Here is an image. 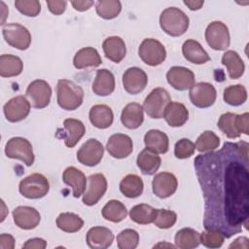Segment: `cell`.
<instances>
[{
  "label": "cell",
  "mask_w": 249,
  "mask_h": 249,
  "mask_svg": "<svg viewBox=\"0 0 249 249\" xmlns=\"http://www.w3.org/2000/svg\"><path fill=\"white\" fill-rule=\"evenodd\" d=\"M195 168L204 197L205 229L230 238L247 229L249 216L248 143L225 142L216 152L198 155Z\"/></svg>",
  "instance_id": "obj_1"
},
{
  "label": "cell",
  "mask_w": 249,
  "mask_h": 249,
  "mask_svg": "<svg viewBox=\"0 0 249 249\" xmlns=\"http://www.w3.org/2000/svg\"><path fill=\"white\" fill-rule=\"evenodd\" d=\"M56 98L60 108L66 111H73L82 105L84 90L74 82L60 79L56 85Z\"/></svg>",
  "instance_id": "obj_2"
},
{
  "label": "cell",
  "mask_w": 249,
  "mask_h": 249,
  "mask_svg": "<svg viewBox=\"0 0 249 249\" xmlns=\"http://www.w3.org/2000/svg\"><path fill=\"white\" fill-rule=\"evenodd\" d=\"M190 19L179 8L168 7L160 16V28L169 36L179 37L189 28Z\"/></svg>",
  "instance_id": "obj_3"
},
{
  "label": "cell",
  "mask_w": 249,
  "mask_h": 249,
  "mask_svg": "<svg viewBox=\"0 0 249 249\" xmlns=\"http://www.w3.org/2000/svg\"><path fill=\"white\" fill-rule=\"evenodd\" d=\"M218 127L224 132L228 138L235 139L240 136L241 133L245 135L249 134V113H243L236 115L234 113H225L220 116Z\"/></svg>",
  "instance_id": "obj_4"
},
{
  "label": "cell",
  "mask_w": 249,
  "mask_h": 249,
  "mask_svg": "<svg viewBox=\"0 0 249 249\" xmlns=\"http://www.w3.org/2000/svg\"><path fill=\"white\" fill-rule=\"evenodd\" d=\"M49 190L50 183L41 173H32L26 176L18 185L19 193L29 199L42 198L49 193Z\"/></svg>",
  "instance_id": "obj_5"
},
{
  "label": "cell",
  "mask_w": 249,
  "mask_h": 249,
  "mask_svg": "<svg viewBox=\"0 0 249 249\" xmlns=\"http://www.w3.org/2000/svg\"><path fill=\"white\" fill-rule=\"evenodd\" d=\"M171 102L169 92L163 88L154 89L145 98L143 109L152 119H161L167 105Z\"/></svg>",
  "instance_id": "obj_6"
},
{
  "label": "cell",
  "mask_w": 249,
  "mask_h": 249,
  "mask_svg": "<svg viewBox=\"0 0 249 249\" xmlns=\"http://www.w3.org/2000/svg\"><path fill=\"white\" fill-rule=\"evenodd\" d=\"M138 55L147 65L157 66L165 60L166 51L160 41L154 38H146L138 48Z\"/></svg>",
  "instance_id": "obj_7"
},
{
  "label": "cell",
  "mask_w": 249,
  "mask_h": 249,
  "mask_svg": "<svg viewBox=\"0 0 249 249\" xmlns=\"http://www.w3.org/2000/svg\"><path fill=\"white\" fill-rule=\"evenodd\" d=\"M5 154L9 159L19 160L27 166H31L34 163L35 157L32 145L23 137L9 139L5 146Z\"/></svg>",
  "instance_id": "obj_8"
},
{
  "label": "cell",
  "mask_w": 249,
  "mask_h": 249,
  "mask_svg": "<svg viewBox=\"0 0 249 249\" xmlns=\"http://www.w3.org/2000/svg\"><path fill=\"white\" fill-rule=\"evenodd\" d=\"M2 34L8 45L18 50H27L31 44V34L29 30L19 23L11 22L4 24Z\"/></svg>",
  "instance_id": "obj_9"
},
{
  "label": "cell",
  "mask_w": 249,
  "mask_h": 249,
  "mask_svg": "<svg viewBox=\"0 0 249 249\" xmlns=\"http://www.w3.org/2000/svg\"><path fill=\"white\" fill-rule=\"evenodd\" d=\"M205 40L215 51H225L230 47L231 37L228 26L219 20L210 22L205 30Z\"/></svg>",
  "instance_id": "obj_10"
},
{
  "label": "cell",
  "mask_w": 249,
  "mask_h": 249,
  "mask_svg": "<svg viewBox=\"0 0 249 249\" xmlns=\"http://www.w3.org/2000/svg\"><path fill=\"white\" fill-rule=\"evenodd\" d=\"M25 94L34 108L43 109L50 104L52 88L45 80H34L28 85Z\"/></svg>",
  "instance_id": "obj_11"
},
{
  "label": "cell",
  "mask_w": 249,
  "mask_h": 249,
  "mask_svg": "<svg viewBox=\"0 0 249 249\" xmlns=\"http://www.w3.org/2000/svg\"><path fill=\"white\" fill-rule=\"evenodd\" d=\"M191 102L198 108H207L212 106L217 97L216 89L210 83L200 82L195 84L189 92Z\"/></svg>",
  "instance_id": "obj_12"
},
{
  "label": "cell",
  "mask_w": 249,
  "mask_h": 249,
  "mask_svg": "<svg viewBox=\"0 0 249 249\" xmlns=\"http://www.w3.org/2000/svg\"><path fill=\"white\" fill-rule=\"evenodd\" d=\"M103 154L104 148L102 144L94 138H89L78 150L77 160L84 165L95 166L101 161Z\"/></svg>",
  "instance_id": "obj_13"
},
{
  "label": "cell",
  "mask_w": 249,
  "mask_h": 249,
  "mask_svg": "<svg viewBox=\"0 0 249 249\" xmlns=\"http://www.w3.org/2000/svg\"><path fill=\"white\" fill-rule=\"evenodd\" d=\"M107 191V180L101 173L91 174L88 178V187L83 196V202L88 206L96 204Z\"/></svg>",
  "instance_id": "obj_14"
},
{
  "label": "cell",
  "mask_w": 249,
  "mask_h": 249,
  "mask_svg": "<svg viewBox=\"0 0 249 249\" xmlns=\"http://www.w3.org/2000/svg\"><path fill=\"white\" fill-rule=\"evenodd\" d=\"M168 84L177 90H187L196 83L195 74L189 68L183 66H173L166 73Z\"/></svg>",
  "instance_id": "obj_15"
},
{
  "label": "cell",
  "mask_w": 249,
  "mask_h": 249,
  "mask_svg": "<svg viewBox=\"0 0 249 249\" xmlns=\"http://www.w3.org/2000/svg\"><path fill=\"white\" fill-rule=\"evenodd\" d=\"M3 112L8 122H20L28 116L30 112V102L23 95L15 96L4 105Z\"/></svg>",
  "instance_id": "obj_16"
},
{
  "label": "cell",
  "mask_w": 249,
  "mask_h": 249,
  "mask_svg": "<svg viewBox=\"0 0 249 249\" xmlns=\"http://www.w3.org/2000/svg\"><path fill=\"white\" fill-rule=\"evenodd\" d=\"M147 83V74L139 67H129L123 74V86L129 94L140 93L145 89Z\"/></svg>",
  "instance_id": "obj_17"
},
{
  "label": "cell",
  "mask_w": 249,
  "mask_h": 249,
  "mask_svg": "<svg viewBox=\"0 0 249 249\" xmlns=\"http://www.w3.org/2000/svg\"><path fill=\"white\" fill-rule=\"evenodd\" d=\"M177 186V178L170 172H160L154 176L152 181L153 193L160 198L171 196L176 192Z\"/></svg>",
  "instance_id": "obj_18"
},
{
  "label": "cell",
  "mask_w": 249,
  "mask_h": 249,
  "mask_svg": "<svg viewBox=\"0 0 249 249\" xmlns=\"http://www.w3.org/2000/svg\"><path fill=\"white\" fill-rule=\"evenodd\" d=\"M106 149L113 158L124 159L132 153L133 143L128 135L116 133L109 137L106 144Z\"/></svg>",
  "instance_id": "obj_19"
},
{
  "label": "cell",
  "mask_w": 249,
  "mask_h": 249,
  "mask_svg": "<svg viewBox=\"0 0 249 249\" xmlns=\"http://www.w3.org/2000/svg\"><path fill=\"white\" fill-rule=\"evenodd\" d=\"M13 218L16 226L22 230L35 229L40 221L41 215L34 207L18 206L13 210Z\"/></svg>",
  "instance_id": "obj_20"
},
{
  "label": "cell",
  "mask_w": 249,
  "mask_h": 249,
  "mask_svg": "<svg viewBox=\"0 0 249 249\" xmlns=\"http://www.w3.org/2000/svg\"><path fill=\"white\" fill-rule=\"evenodd\" d=\"M86 241L92 249H105L112 245L114 234L111 230L105 227H93L87 232Z\"/></svg>",
  "instance_id": "obj_21"
},
{
  "label": "cell",
  "mask_w": 249,
  "mask_h": 249,
  "mask_svg": "<svg viewBox=\"0 0 249 249\" xmlns=\"http://www.w3.org/2000/svg\"><path fill=\"white\" fill-rule=\"evenodd\" d=\"M86 132L85 124L77 119L68 118L63 122V133L62 138L64 139L65 146L73 148L81 140Z\"/></svg>",
  "instance_id": "obj_22"
},
{
  "label": "cell",
  "mask_w": 249,
  "mask_h": 249,
  "mask_svg": "<svg viewBox=\"0 0 249 249\" xmlns=\"http://www.w3.org/2000/svg\"><path fill=\"white\" fill-rule=\"evenodd\" d=\"M62 181L72 188L74 197H80L87 187V178L85 174L74 166H68L63 171Z\"/></svg>",
  "instance_id": "obj_23"
},
{
  "label": "cell",
  "mask_w": 249,
  "mask_h": 249,
  "mask_svg": "<svg viewBox=\"0 0 249 249\" xmlns=\"http://www.w3.org/2000/svg\"><path fill=\"white\" fill-rule=\"evenodd\" d=\"M102 49L105 56L115 63L121 62L126 54L124 41L119 36H111L106 38L102 43Z\"/></svg>",
  "instance_id": "obj_24"
},
{
  "label": "cell",
  "mask_w": 249,
  "mask_h": 249,
  "mask_svg": "<svg viewBox=\"0 0 249 249\" xmlns=\"http://www.w3.org/2000/svg\"><path fill=\"white\" fill-rule=\"evenodd\" d=\"M115 89V77L113 73L107 69H99L96 71L94 81L92 83V91L98 96L110 95Z\"/></svg>",
  "instance_id": "obj_25"
},
{
  "label": "cell",
  "mask_w": 249,
  "mask_h": 249,
  "mask_svg": "<svg viewBox=\"0 0 249 249\" xmlns=\"http://www.w3.org/2000/svg\"><path fill=\"white\" fill-rule=\"evenodd\" d=\"M143 107L136 103H128L125 105L122 111L121 122L128 129H136L138 128L144 121Z\"/></svg>",
  "instance_id": "obj_26"
},
{
  "label": "cell",
  "mask_w": 249,
  "mask_h": 249,
  "mask_svg": "<svg viewBox=\"0 0 249 249\" xmlns=\"http://www.w3.org/2000/svg\"><path fill=\"white\" fill-rule=\"evenodd\" d=\"M91 124L99 129H105L113 124L114 114L112 109L105 104L93 105L89 114Z\"/></svg>",
  "instance_id": "obj_27"
},
{
  "label": "cell",
  "mask_w": 249,
  "mask_h": 249,
  "mask_svg": "<svg viewBox=\"0 0 249 249\" xmlns=\"http://www.w3.org/2000/svg\"><path fill=\"white\" fill-rule=\"evenodd\" d=\"M102 63V59L97 50L92 47L80 49L73 58V64L77 69H85L88 67H98Z\"/></svg>",
  "instance_id": "obj_28"
},
{
  "label": "cell",
  "mask_w": 249,
  "mask_h": 249,
  "mask_svg": "<svg viewBox=\"0 0 249 249\" xmlns=\"http://www.w3.org/2000/svg\"><path fill=\"white\" fill-rule=\"evenodd\" d=\"M182 53L189 62L195 64H203L210 60V56L202 48V46L196 40L189 39L183 43Z\"/></svg>",
  "instance_id": "obj_29"
},
{
  "label": "cell",
  "mask_w": 249,
  "mask_h": 249,
  "mask_svg": "<svg viewBox=\"0 0 249 249\" xmlns=\"http://www.w3.org/2000/svg\"><path fill=\"white\" fill-rule=\"evenodd\" d=\"M163 118L168 125L172 127H179L185 124L189 119V111L183 103L170 102L165 108Z\"/></svg>",
  "instance_id": "obj_30"
},
{
  "label": "cell",
  "mask_w": 249,
  "mask_h": 249,
  "mask_svg": "<svg viewBox=\"0 0 249 249\" xmlns=\"http://www.w3.org/2000/svg\"><path fill=\"white\" fill-rule=\"evenodd\" d=\"M144 143L147 149L156 154H165L168 151V136L159 129H150L144 136Z\"/></svg>",
  "instance_id": "obj_31"
},
{
  "label": "cell",
  "mask_w": 249,
  "mask_h": 249,
  "mask_svg": "<svg viewBox=\"0 0 249 249\" xmlns=\"http://www.w3.org/2000/svg\"><path fill=\"white\" fill-rule=\"evenodd\" d=\"M136 163L144 175H153L160 168L161 159L158 154L145 148L138 154Z\"/></svg>",
  "instance_id": "obj_32"
},
{
  "label": "cell",
  "mask_w": 249,
  "mask_h": 249,
  "mask_svg": "<svg viewBox=\"0 0 249 249\" xmlns=\"http://www.w3.org/2000/svg\"><path fill=\"white\" fill-rule=\"evenodd\" d=\"M222 63L227 67L231 79H238L244 74L245 64L235 51H227L222 56Z\"/></svg>",
  "instance_id": "obj_33"
},
{
  "label": "cell",
  "mask_w": 249,
  "mask_h": 249,
  "mask_svg": "<svg viewBox=\"0 0 249 249\" xmlns=\"http://www.w3.org/2000/svg\"><path fill=\"white\" fill-rule=\"evenodd\" d=\"M144 189V183L142 179L136 174H128L124 176L120 182L121 193L128 197L135 198L142 195Z\"/></svg>",
  "instance_id": "obj_34"
},
{
  "label": "cell",
  "mask_w": 249,
  "mask_h": 249,
  "mask_svg": "<svg viewBox=\"0 0 249 249\" xmlns=\"http://www.w3.org/2000/svg\"><path fill=\"white\" fill-rule=\"evenodd\" d=\"M175 246L180 249H193L200 244V233L191 228L179 230L174 237Z\"/></svg>",
  "instance_id": "obj_35"
},
{
  "label": "cell",
  "mask_w": 249,
  "mask_h": 249,
  "mask_svg": "<svg viewBox=\"0 0 249 249\" xmlns=\"http://www.w3.org/2000/svg\"><path fill=\"white\" fill-rule=\"evenodd\" d=\"M23 70L22 60L13 54H1L0 56V75L4 78L15 77L21 74Z\"/></svg>",
  "instance_id": "obj_36"
},
{
  "label": "cell",
  "mask_w": 249,
  "mask_h": 249,
  "mask_svg": "<svg viewBox=\"0 0 249 249\" xmlns=\"http://www.w3.org/2000/svg\"><path fill=\"white\" fill-rule=\"evenodd\" d=\"M157 215V209L146 203H140L133 206L129 211L130 219L140 225H148L154 222Z\"/></svg>",
  "instance_id": "obj_37"
},
{
  "label": "cell",
  "mask_w": 249,
  "mask_h": 249,
  "mask_svg": "<svg viewBox=\"0 0 249 249\" xmlns=\"http://www.w3.org/2000/svg\"><path fill=\"white\" fill-rule=\"evenodd\" d=\"M101 213L105 220L113 223H119L125 219L127 210L123 202L117 199H112L104 205Z\"/></svg>",
  "instance_id": "obj_38"
},
{
  "label": "cell",
  "mask_w": 249,
  "mask_h": 249,
  "mask_svg": "<svg viewBox=\"0 0 249 249\" xmlns=\"http://www.w3.org/2000/svg\"><path fill=\"white\" fill-rule=\"evenodd\" d=\"M56 226L65 232H76L83 228L84 221L75 213L63 212L57 216Z\"/></svg>",
  "instance_id": "obj_39"
},
{
  "label": "cell",
  "mask_w": 249,
  "mask_h": 249,
  "mask_svg": "<svg viewBox=\"0 0 249 249\" xmlns=\"http://www.w3.org/2000/svg\"><path fill=\"white\" fill-rule=\"evenodd\" d=\"M223 98L231 106H240L247 100V90L242 85H231L224 89Z\"/></svg>",
  "instance_id": "obj_40"
},
{
  "label": "cell",
  "mask_w": 249,
  "mask_h": 249,
  "mask_svg": "<svg viewBox=\"0 0 249 249\" xmlns=\"http://www.w3.org/2000/svg\"><path fill=\"white\" fill-rule=\"evenodd\" d=\"M97 15L104 19H112L122 11V3L119 0H98L95 3Z\"/></svg>",
  "instance_id": "obj_41"
},
{
  "label": "cell",
  "mask_w": 249,
  "mask_h": 249,
  "mask_svg": "<svg viewBox=\"0 0 249 249\" xmlns=\"http://www.w3.org/2000/svg\"><path fill=\"white\" fill-rule=\"evenodd\" d=\"M220 138L211 130H205L202 132L196 141V148L199 153L212 152L219 148Z\"/></svg>",
  "instance_id": "obj_42"
},
{
  "label": "cell",
  "mask_w": 249,
  "mask_h": 249,
  "mask_svg": "<svg viewBox=\"0 0 249 249\" xmlns=\"http://www.w3.org/2000/svg\"><path fill=\"white\" fill-rule=\"evenodd\" d=\"M139 243V233L132 229H125L117 235V244L120 249H134Z\"/></svg>",
  "instance_id": "obj_43"
},
{
  "label": "cell",
  "mask_w": 249,
  "mask_h": 249,
  "mask_svg": "<svg viewBox=\"0 0 249 249\" xmlns=\"http://www.w3.org/2000/svg\"><path fill=\"white\" fill-rule=\"evenodd\" d=\"M225 241L224 234L215 229H205L200 233V243L207 248H220Z\"/></svg>",
  "instance_id": "obj_44"
},
{
  "label": "cell",
  "mask_w": 249,
  "mask_h": 249,
  "mask_svg": "<svg viewBox=\"0 0 249 249\" xmlns=\"http://www.w3.org/2000/svg\"><path fill=\"white\" fill-rule=\"evenodd\" d=\"M177 221V214L168 209H157V215L154 224L159 229H169L175 225Z\"/></svg>",
  "instance_id": "obj_45"
},
{
  "label": "cell",
  "mask_w": 249,
  "mask_h": 249,
  "mask_svg": "<svg viewBox=\"0 0 249 249\" xmlns=\"http://www.w3.org/2000/svg\"><path fill=\"white\" fill-rule=\"evenodd\" d=\"M17 10L27 17H37L41 12V3L38 0H16Z\"/></svg>",
  "instance_id": "obj_46"
},
{
  "label": "cell",
  "mask_w": 249,
  "mask_h": 249,
  "mask_svg": "<svg viewBox=\"0 0 249 249\" xmlns=\"http://www.w3.org/2000/svg\"><path fill=\"white\" fill-rule=\"evenodd\" d=\"M196 146L188 138H182L176 142L174 147V155L177 159H188L195 154Z\"/></svg>",
  "instance_id": "obj_47"
},
{
  "label": "cell",
  "mask_w": 249,
  "mask_h": 249,
  "mask_svg": "<svg viewBox=\"0 0 249 249\" xmlns=\"http://www.w3.org/2000/svg\"><path fill=\"white\" fill-rule=\"evenodd\" d=\"M47 5H48L49 11L52 14L59 16V15L64 13V11L66 9V6H67V1H65V0H59V1L48 0Z\"/></svg>",
  "instance_id": "obj_48"
},
{
  "label": "cell",
  "mask_w": 249,
  "mask_h": 249,
  "mask_svg": "<svg viewBox=\"0 0 249 249\" xmlns=\"http://www.w3.org/2000/svg\"><path fill=\"white\" fill-rule=\"evenodd\" d=\"M46 247H47V241L39 237L30 238L22 245L23 249H44Z\"/></svg>",
  "instance_id": "obj_49"
},
{
  "label": "cell",
  "mask_w": 249,
  "mask_h": 249,
  "mask_svg": "<svg viewBox=\"0 0 249 249\" xmlns=\"http://www.w3.org/2000/svg\"><path fill=\"white\" fill-rule=\"evenodd\" d=\"M15 238L9 233H2L0 235V249H14Z\"/></svg>",
  "instance_id": "obj_50"
},
{
  "label": "cell",
  "mask_w": 249,
  "mask_h": 249,
  "mask_svg": "<svg viewBox=\"0 0 249 249\" xmlns=\"http://www.w3.org/2000/svg\"><path fill=\"white\" fill-rule=\"evenodd\" d=\"M94 4L93 1H89V0H76V1H71V5L76 11L79 12H85L88 11L92 5Z\"/></svg>",
  "instance_id": "obj_51"
},
{
  "label": "cell",
  "mask_w": 249,
  "mask_h": 249,
  "mask_svg": "<svg viewBox=\"0 0 249 249\" xmlns=\"http://www.w3.org/2000/svg\"><path fill=\"white\" fill-rule=\"evenodd\" d=\"M248 238L246 236H240L238 238H236L230 246L229 248H248L249 244H248Z\"/></svg>",
  "instance_id": "obj_52"
},
{
  "label": "cell",
  "mask_w": 249,
  "mask_h": 249,
  "mask_svg": "<svg viewBox=\"0 0 249 249\" xmlns=\"http://www.w3.org/2000/svg\"><path fill=\"white\" fill-rule=\"evenodd\" d=\"M184 4L191 10V11H196V10H199L203 4H204V1L203 0H199V1H194V0H185L184 1Z\"/></svg>",
  "instance_id": "obj_53"
},
{
  "label": "cell",
  "mask_w": 249,
  "mask_h": 249,
  "mask_svg": "<svg viewBox=\"0 0 249 249\" xmlns=\"http://www.w3.org/2000/svg\"><path fill=\"white\" fill-rule=\"evenodd\" d=\"M0 4H1V7H2V9H1V13H2V16H3V18H2V22H1V24H2V25H4V23H5V18H7L8 14H9V10H8V8L6 7V5H5V3H4L3 1H1V2H0Z\"/></svg>",
  "instance_id": "obj_54"
},
{
  "label": "cell",
  "mask_w": 249,
  "mask_h": 249,
  "mask_svg": "<svg viewBox=\"0 0 249 249\" xmlns=\"http://www.w3.org/2000/svg\"><path fill=\"white\" fill-rule=\"evenodd\" d=\"M160 246H163V247H165V246H167V247H171V248H175L176 246H174V245H172V244H166V243H159V244H157V245H155L154 247L156 248V247H160Z\"/></svg>",
  "instance_id": "obj_55"
}]
</instances>
